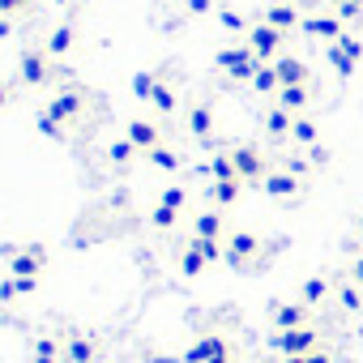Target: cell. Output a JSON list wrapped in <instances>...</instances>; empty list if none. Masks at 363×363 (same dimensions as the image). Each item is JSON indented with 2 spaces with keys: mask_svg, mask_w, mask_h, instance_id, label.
Masks as SVG:
<instances>
[{
  "mask_svg": "<svg viewBox=\"0 0 363 363\" xmlns=\"http://www.w3.org/2000/svg\"><path fill=\"white\" fill-rule=\"evenodd\" d=\"M274 342H278V350H286L291 359H295V354H312V350H316V329H308V325H299V329H282Z\"/></svg>",
  "mask_w": 363,
  "mask_h": 363,
  "instance_id": "1",
  "label": "cell"
},
{
  "mask_svg": "<svg viewBox=\"0 0 363 363\" xmlns=\"http://www.w3.org/2000/svg\"><path fill=\"white\" fill-rule=\"evenodd\" d=\"M291 133H295V141H316V124H312L308 116H299V120L291 124Z\"/></svg>",
  "mask_w": 363,
  "mask_h": 363,
  "instance_id": "11",
  "label": "cell"
},
{
  "mask_svg": "<svg viewBox=\"0 0 363 363\" xmlns=\"http://www.w3.org/2000/svg\"><path fill=\"white\" fill-rule=\"evenodd\" d=\"M325 291H329V286H325L320 278H312V282H303V299H308V303H316V299H325Z\"/></svg>",
  "mask_w": 363,
  "mask_h": 363,
  "instance_id": "15",
  "label": "cell"
},
{
  "mask_svg": "<svg viewBox=\"0 0 363 363\" xmlns=\"http://www.w3.org/2000/svg\"><path fill=\"white\" fill-rule=\"evenodd\" d=\"M278 107H286V111L308 107V90L303 86H278Z\"/></svg>",
  "mask_w": 363,
  "mask_h": 363,
  "instance_id": "5",
  "label": "cell"
},
{
  "mask_svg": "<svg viewBox=\"0 0 363 363\" xmlns=\"http://www.w3.org/2000/svg\"><path fill=\"white\" fill-rule=\"evenodd\" d=\"M274 73H278V82H282V86H303V82H308V69H303L295 56H278Z\"/></svg>",
  "mask_w": 363,
  "mask_h": 363,
  "instance_id": "4",
  "label": "cell"
},
{
  "mask_svg": "<svg viewBox=\"0 0 363 363\" xmlns=\"http://www.w3.org/2000/svg\"><path fill=\"white\" fill-rule=\"evenodd\" d=\"M337 48H342L350 60H359V56H363V43H359V39H350V35H342V39H337Z\"/></svg>",
  "mask_w": 363,
  "mask_h": 363,
  "instance_id": "16",
  "label": "cell"
},
{
  "mask_svg": "<svg viewBox=\"0 0 363 363\" xmlns=\"http://www.w3.org/2000/svg\"><path fill=\"white\" fill-rule=\"evenodd\" d=\"M278 48H282V30H274V26H257V30H252V52H257L261 60H274Z\"/></svg>",
  "mask_w": 363,
  "mask_h": 363,
  "instance_id": "2",
  "label": "cell"
},
{
  "mask_svg": "<svg viewBox=\"0 0 363 363\" xmlns=\"http://www.w3.org/2000/svg\"><path fill=\"white\" fill-rule=\"evenodd\" d=\"M329 65H333V69H337L342 77H350V73H354V60H350V56H346V52H342L337 43L329 48Z\"/></svg>",
  "mask_w": 363,
  "mask_h": 363,
  "instance_id": "10",
  "label": "cell"
},
{
  "mask_svg": "<svg viewBox=\"0 0 363 363\" xmlns=\"http://www.w3.org/2000/svg\"><path fill=\"white\" fill-rule=\"evenodd\" d=\"M291 128V111L286 107H274L269 111V133H286Z\"/></svg>",
  "mask_w": 363,
  "mask_h": 363,
  "instance_id": "13",
  "label": "cell"
},
{
  "mask_svg": "<svg viewBox=\"0 0 363 363\" xmlns=\"http://www.w3.org/2000/svg\"><path fill=\"white\" fill-rule=\"evenodd\" d=\"M252 86H257V90H265V94H269V90H278V86H282V82H278V73H274V69H261V73H257V77H252Z\"/></svg>",
  "mask_w": 363,
  "mask_h": 363,
  "instance_id": "12",
  "label": "cell"
},
{
  "mask_svg": "<svg viewBox=\"0 0 363 363\" xmlns=\"http://www.w3.org/2000/svg\"><path fill=\"white\" fill-rule=\"evenodd\" d=\"M235 162H240V171H244V175H257V171H261V158H257L252 150H240V154H235Z\"/></svg>",
  "mask_w": 363,
  "mask_h": 363,
  "instance_id": "14",
  "label": "cell"
},
{
  "mask_svg": "<svg viewBox=\"0 0 363 363\" xmlns=\"http://www.w3.org/2000/svg\"><path fill=\"white\" fill-rule=\"evenodd\" d=\"M265 189H269L274 197H295V193H299V179H295V175H269Z\"/></svg>",
  "mask_w": 363,
  "mask_h": 363,
  "instance_id": "6",
  "label": "cell"
},
{
  "mask_svg": "<svg viewBox=\"0 0 363 363\" xmlns=\"http://www.w3.org/2000/svg\"><path fill=\"white\" fill-rule=\"evenodd\" d=\"M303 30H308V35H316V39L337 43V39H342V18H337V13H333V18H308V22H303Z\"/></svg>",
  "mask_w": 363,
  "mask_h": 363,
  "instance_id": "3",
  "label": "cell"
},
{
  "mask_svg": "<svg viewBox=\"0 0 363 363\" xmlns=\"http://www.w3.org/2000/svg\"><path fill=\"white\" fill-rule=\"evenodd\" d=\"M337 303H342L346 312H359V308H363V291L350 286V282H342V286H337Z\"/></svg>",
  "mask_w": 363,
  "mask_h": 363,
  "instance_id": "8",
  "label": "cell"
},
{
  "mask_svg": "<svg viewBox=\"0 0 363 363\" xmlns=\"http://www.w3.org/2000/svg\"><path fill=\"white\" fill-rule=\"evenodd\" d=\"M235 252H252V235H240L235 240Z\"/></svg>",
  "mask_w": 363,
  "mask_h": 363,
  "instance_id": "18",
  "label": "cell"
},
{
  "mask_svg": "<svg viewBox=\"0 0 363 363\" xmlns=\"http://www.w3.org/2000/svg\"><path fill=\"white\" fill-rule=\"evenodd\" d=\"M354 282H359V286H363V257H359V261H354Z\"/></svg>",
  "mask_w": 363,
  "mask_h": 363,
  "instance_id": "19",
  "label": "cell"
},
{
  "mask_svg": "<svg viewBox=\"0 0 363 363\" xmlns=\"http://www.w3.org/2000/svg\"><path fill=\"white\" fill-rule=\"evenodd\" d=\"M265 26H274V30H291V26H295V9H286V5H274V9L265 13Z\"/></svg>",
  "mask_w": 363,
  "mask_h": 363,
  "instance_id": "7",
  "label": "cell"
},
{
  "mask_svg": "<svg viewBox=\"0 0 363 363\" xmlns=\"http://www.w3.org/2000/svg\"><path fill=\"white\" fill-rule=\"evenodd\" d=\"M274 320H278L282 329H299V325H303V308H295V303H286V308H274Z\"/></svg>",
  "mask_w": 363,
  "mask_h": 363,
  "instance_id": "9",
  "label": "cell"
},
{
  "mask_svg": "<svg viewBox=\"0 0 363 363\" xmlns=\"http://www.w3.org/2000/svg\"><path fill=\"white\" fill-rule=\"evenodd\" d=\"M286 363H329V354H325V350H312V354H295V359H286Z\"/></svg>",
  "mask_w": 363,
  "mask_h": 363,
  "instance_id": "17",
  "label": "cell"
}]
</instances>
